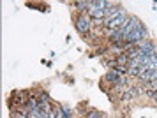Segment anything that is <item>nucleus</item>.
Masks as SVG:
<instances>
[{
    "instance_id": "1",
    "label": "nucleus",
    "mask_w": 157,
    "mask_h": 118,
    "mask_svg": "<svg viewBox=\"0 0 157 118\" xmlns=\"http://www.w3.org/2000/svg\"><path fill=\"white\" fill-rule=\"evenodd\" d=\"M72 21H74V28H76V32H78L81 37H85L92 32L94 28V21L92 18L88 16V14H78L74 13L72 14Z\"/></svg>"
},
{
    "instance_id": "2",
    "label": "nucleus",
    "mask_w": 157,
    "mask_h": 118,
    "mask_svg": "<svg viewBox=\"0 0 157 118\" xmlns=\"http://www.w3.org/2000/svg\"><path fill=\"white\" fill-rule=\"evenodd\" d=\"M138 48H140V51H141V55L145 56H152V55H155V42L154 41H143L138 44Z\"/></svg>"
},
{
    "instance_id": "3",
    "label": "nucleus",
    "mask_w": 157,
    "mask_h": 118,
    "mask_svg": "<svg viewBox=\"0 0 157 118\" xmlns=\"http://www.w3.org/2000/svg\"><path fill=\"white\" fill-rule=\"evenodd\" d=\"M90 6H92V0H78L76 2V11H78V14H88Z\"/></svg>"
},
{
    "instance_id": "4",
    "label": "nucleus",
    "mask_w": 157,
    "mask_h": 118,
    "mask_svg": "<svg viewBox=\"0 0 157 118\" xmlns=\"http://www.w3.org/2000/svg\"><path fill=\"white\" fill-rule=\"evenodd\" d=\"M115 60H117L118 65H125V67H127L129 62H131V58L127 56V53H120V55H117L115 56Z\"/></svg>"
},
{
    "instance_id": "5",
    "label": "nucleus",
    "mask_w": 157,
    "mask_h": 118,
    "mask_svg": "<svg viewBox=\"0 0 157 118\" xmlns=\"http://www.w3.org/2000/svg\"><path fill=\"white\" fill-rule=\"evenodd\" d=\"M109 53V48H108V44H102V46H95V51H94V55L95 56H104Z\"/></svg>"
},
{
    "instance_id": "6",
    "label": "nucleus",
    "mask_w": 157,
    "mask_h": 118,
    "mask_svg": "<svg viewBox=\"0 0 157 118\" xmlns=\"http://www.w3.org/2000/svg\"><path fill=\"white\" fill-rule=\"evenodd\" d=\"M101 116H102V113H99L95 108H90V111H88V115L85 118H101Z\"/></svg>"
},
{
    "instance_id": "7",
    "label": "nucleus",
    "mask_w": 157,
    "mask_h": 118,
    "mask_svg": "<svg viewBox=\"0 0 157 118\" xmlns=\"http://www.w3.org/2000/svg\"><path fill=\"white\" fill-rule=\"evenodd\" d=\"M101 118H111V116H109V115H102Z\"/></svg>"
}]
</instances>
